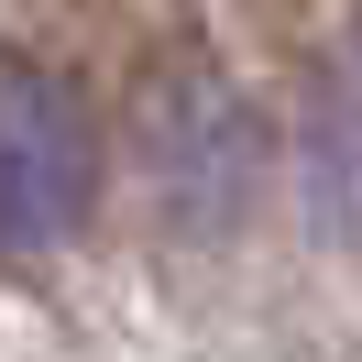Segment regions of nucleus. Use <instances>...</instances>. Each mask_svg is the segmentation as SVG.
<instances>
[{
    "mask_svg": "<svg viewBox=\"0 0 362 362\" xmlns=\"http://www.w3.org/2000/svg\"><path fill=\"white\" fill-rule=\"evenodd\" d=\"M308 220L362 242V45L329 66V88L308 110Z\"/></svg>",
    "mask_w": 362,
    "mask_h": 362,
    "instance_id": "f03ea898",
    "label": "nucleus"
},
{
    "mask_svg": "<svg viewBox=\"0 0 362 362\" xmlns=\"http://www.w3.org/2000/svg\"><path fill=\"white\" fill-rule=\"evenodd\" d=\"M88 209V132L55 77H0V252H45Z\"/></svg>",
    "mask_w": 362,
    "mask_h": 362,
    "instance_id": "f257e3e1",
    "label": "nucleus"
}]
</instances>
